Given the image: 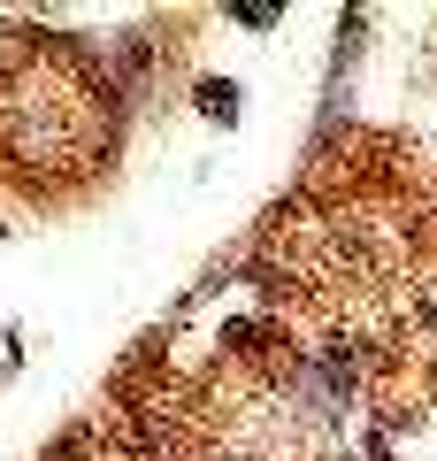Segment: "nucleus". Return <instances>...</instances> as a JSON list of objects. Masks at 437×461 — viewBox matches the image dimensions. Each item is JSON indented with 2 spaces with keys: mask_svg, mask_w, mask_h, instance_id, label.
<instances>
[{
  "mask_svg": "<svg viewBox=\"0 0 437 461\" xmlns=\"http://www.w3.org/2000/svg\"><path fill=\"white\" fill-rule=\"evenodd\" d=\"M200 100H208V115H215V123H230V115H238V108H230L238 93H230L223 77H208V85H200Z\"/></svg>",
  "mask_w": 437,
  "mask_h": 461,
  "instance_id": "1",
  "label": "nucleus"
}]
</instances>
